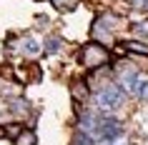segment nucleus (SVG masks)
<instances>
[{
    "label": "nucleus",
    "mask_w": 148,
    "mask_h": 145,
    "mask_svg": "<svg viewBox=\"0 0 148 145\" xmlns=\"http://www.w3.org/2000/svg\"><path fill=\"white\" fill-rule=\"evenodd\" d=\"M93 100H95V108H98L101 113H113V110H118V108L123 105L125 90L118 83H103L101 88L95 90Z\"/></svg>",
    "instance_id": "obj_1"
},
{
    "label": "nucleus",
    "mask_w": 148,
    "mask_h": 145,
    "mask_svg": "<svg viewBox=\"0 0 148 145\" xmlns=\"http://www.w3.org/2000/svg\"><path fill=\"white\" fill-rule=\"evenodd\" d=\"M108 58H110L108 48L101 45V43H95V40L86 43L83 50H80V65L86 70H103L108 65Z\"/></svg>",
    "instance_id": "obj_2"
},
{
    "label": "nucleus",
    "mask_w": 148,
    "mask_h": 145,
    "mask_svg": "<svg viewBox=\"0 0 148 145\" xmlns=\"http://www.w3.org/2000/svg\"><path fill=\"white\" fill-rule=\"evenodd\" d=\"M121 25V18L113 15V13H103L93 20V28H90V35L101 43H113V33Z\"/></svg>",
    "instance_id": "obj_3"
},
{
    "label": "nucleus",
    "mask_w": 148,
    "mask_h": 145,
    "mask_svg": "<svg viewBox=\"0 0 148 145\" xmlns=\"http://www.w3.org/2000/svg\"><path fill=\"white\" fill-rule=\"evenodd\" d=\"M123 135V128H121V123L116 120V118H101V125H98V138L101 140H108V143H113V140H118V138Z\"/></svg>",
    "instance_id": "obj_4"
},
{
    "label": "nucleus",
    "mask_w": 148,
    "mask_h": 145,
    "mask_svg": "<svg viewBox=\"0 0 148 145\" xmlns=\"http://www.w3.org/2000/svg\"><path fill=\"white\" fill-rule=\"evenodd\" d=\"M138 80H140L138 70H133V68H118V85H121L125 93L136 95V90H138Z\"/></svg>",
    "instance_id": "obj_5"
},
{
    "label": "nucleus",
    "mask_w": 148,
    "mask_h": 145,
    "mask_svg": "<svg viewBox=\"0 0 148 145\" xmlns=\"http://www.w3.org/2000/svg\"><path fill=\"white\" fill-rule=\"evenodd\" d=\"M15 145H38V135L33 128H23V133L15 138Z\"/></svg>",
    "instance_id": "obj_6"
},
{
    "label": "nucleus",
    "mask_w": 148,
    "mask_h": 145,
    "mask_svg": "<svg viewBox=\"0 0 148 145\" xmlns=\"http://www.w3.org/2000/svg\"><path fill=\"white\" fill-rule=\"evenodd\" d=\"M63 48V38H58V35H50V38H45V55H55L58 50Z\"/></svg>",
    "instance_id": "obj_7"
},
{
    "label": "nucleus",
    "mask_w": 148,
    "mask_h": 145,
    "mask_svg": "<svg viewBox=\"0 0 148 145\" xmlns=\"http://www.w3.org/2000/svg\"><path fill=\"white\" fill-rule=\"evenodd\" d=\"M70 93H73V98H75V100H86L88 98V85L80 83V80H75V83L70 85Z\"/></svg>",
    "instance_id": "obj_8"
},
{
    "label": "nucleus",
    "mask_w": 148,
    "mask_h": 145,
    "mask_svg": "<svg viewBox=\"0 0 148 145\" xmlns=\"http://www.w3.org/2000/svg\"><path fill=\"white\" fill-rule=\"evenodd\" d=\"M123 45H125V53H133V55H148V45H143V43L128 40V43H123Z\"/></svg>",
    "instance_id": "obj_9"
},
{
    "label": "nucleus",
    "mask_w": 148,
    "mask_h": 145,
    "mask_svg": "<svg viewBox=\"0 0 148 145\" xmlns=\"http://www.w3.org/2000/svg\"><path fill=\"white\" fill-rule=\"evenodd\" d=\"M131 33L136 38H140V40H148V20H140V23L131 25Z\"/></svg>",
    "instance_id": "obj_10"
},
{
    "label": "nucleus",
    "mask_w": 148,
    "mask_h": 145,
    "mask_svg": "<svg viewBox=\"0 0 148 145\" xmlns=\"http://www.w3.org/2000/svg\"><path fill=\"white\" fill-rule=\"evenodd\" d=\"M10 113H15V115L28 113V103L23 98H10Z\"/></svg>",
    "instance_id": "obj_11"
},
{
    "label": "nucleus",
    "mask_w": 148,
    "mask_h": 145,
    "mask_svg": "<svg viewBox=\"0 0 148 145\" xmlns=\"http://www.w3.org/2000/svg\"><path fill=\"white\" fill-rule=\"evenodd\" d=\"M23 53H28V55H38V53H40L38 40H35V38H25V40H23Z\"/></svg>",
    "instance_id": "obj_12"
},
{
    "label": "nucleus",
    "mask_w": 148,
    "mask_h": 145,
    "mask_svg": "<svg viewBox=\"0 0 148 145\" xmlns=\"http://www.w3.org/2000/svg\"><path fill=\"white\" fill-rule=\"evenodd\" d=\"M70 145H95V140L90 135H86V133H75L73 140H70Z\"/></svg>",
    "instance_id": "obj_13"
},
{
    "label": "nucleus",
    "mask_w": 148,
    "mask_h": 145,
    "mask_svg": "<svg viewBox=\"0 0 148 145\" xmlns=\"http://www.w3.org/2000/svg\"><path fill=\"white\" fill-rule=\"evenodd\" d=\"M136 95H138V98H143V100H148V78H143V75H140V80H138V90H136Z\"/></svg>",
    "instance_id": "obj_14"
},
{
    "label": "nucleus",
    "mask_w": 148,
    "mask_h": 145,
    "mask_svg": "<svg viewBox=\"0 0 148 145\" xmlns=\"http://www.w3.org/2000/svg\"><path fill=\"white\" fill-rule=\"evenodd\" d=\"M55 8H60V10H65V8H75L78 5V0H50Z\"/></svg>",
    "instance_id": "obj_15"
},
{
    "label": "nucleus",
    "mask_w": 148,
    "mask_h": 145,
    "mask_svg": "<svg viewBox=\"0 0 148 145\" xmlns=\"http://www.w3.org/2000/svg\"><path fill=\"white\" fill-rule=\"evenodd\" d=\"M133 3V8H146L148 5V0H131Z\"/></svg>",
    "instance_id": "obj_16"
}]
</instances>
